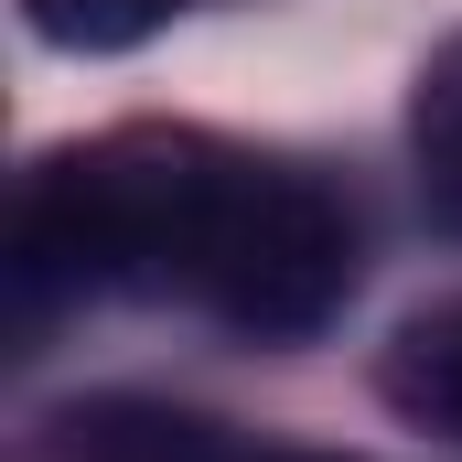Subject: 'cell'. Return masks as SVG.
I'll use <instances>...</instances> for the list:
<instances>
[{"instance_id": "cell-1", "label": "cell", "mask_w": 462, "mask_h": 462, "mask_svg": "<svg viewBox=\"0 0 462 462\" xmlns=\"http://www.w3.org/2000/svg\"><path fill=\"white\" fill-rule=\"evenodd\" d=\"M162 280H183L236 334H323L355 291V226L312 172L226 162L205 140L172 151V216H162Z\"/></svg>"}, {"instance_id": "cell-2", "label": "cell", "mask_w": 462, "mask_h": 462, "mask_svg": "<svg viewBox=\"0 0 462 462\" xmlns=\"http://www.w3.org/2000/svg\"><path fill=\"white\" fill-rule=\"evenodd\" d=\"M376 387H387V409H398V420L452 430V441H462V312L409 323V334L387 345V365H376Z\"/></svg>"}, {"instance_id": "cell-3", "label": "cell", "mask_w": 462, "mask_h": 462, "mask_svg": "<svg viewBox=\"0 0 462 462\" xmlns=\"http://www.w3.org/2000/svg\"><path fill=\"white\" fill-rule=\"evenodd\" d=\"M409 140H420V194L430 216L462 236V32L420 65V97H409Z\"/></svg>"}, {"instance_id": "cell-4", "label": "cell", "mask_w": 462, "mask_h": 462, "mask_svg": "<svg viewBox=\"0 0 462 462\" xmlns=\"http://www.w3.org/2000/svg\"><path fill=\"white\" fill-rule=\"evenodd\" d=\"M22 11H32V32H43V43H65V54H108V43L162 32L183 0H22Z\"/></svg>"}]
</instances>
